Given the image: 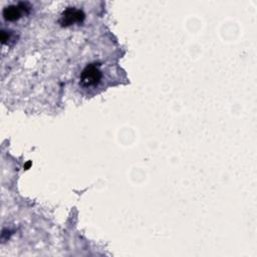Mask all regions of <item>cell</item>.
Returning <instances> with one entry per match:
<instances>
[{"instance_id":"cell-1","label":"cell","mask_w":257,"mask_h":257,"mask_svg":"<svg viewBox=\"0 0 257 257\" xmlns=\"http://www.w3.org/2000/svg\"><path fill=\"white\" fill-rule=\"evenodd\" d=\"M102 77L99 66L96 63L86 65L80 73V83L84 87H92L98 84Z\"/></svg>"},{"instance_id":"cell-2","label":"cell","mask_w":257,"mask_h":257,"mask_svg":"<svg viewBox=\"0 0 257 257\" xmlns=\"http://www.w3.org/2000/svg\"><path fill=\"white\" fill-rule=\"evenodd\" d=\"M83 19H84V13L81 10L76 9L74 7H69L62 12L59 23L62 26H70L74 23L82 22Z\"/></svg>"},{"instance_id":"cell-3","label":"cell","mask_w":257,"mask_h":257,"mask_svg":"<svg viewBox=\"0 0 257 257\" xmlns=\"http://www.w3.org/2000/svg\"><path fill=\"white\" fill-rule=\"evenodd\" d=\"M28 12V7H26L25 3H19L18 5H11L3 10V17L8 21L18 20L23 12Z\"/></svg>"}]
</instances>
